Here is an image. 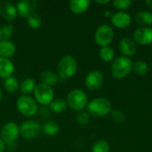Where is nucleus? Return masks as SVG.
Instances as JSON below:
<instances>
[{
	"label": "nucleus",
	"instance_id": "obj_28",
	"mask_svg": "<svg viewBox=\"0 0 152 152\" xmlns=\"http://www.w3.org/2000/svg\"><path fill=\"white\" fill-rule=\"evenodd\" d=\"M92 152H110V145L105 140L97 141L92 147Z\"/></svg>",
	"mask_w": 152,
	"mask_h": 152
},
{
	"label": "nucleus",
	"instance_id": "obj_11",
	"mask_svg": "<svg viewBox=\"0 0 152 152\" xmlns=\"http://www.w3.org/2000/svg\"><path fill=\"white\" fill-rule=\"evenodd\" d=\"M0 15L8 22H12L18 16L16 5L7 0L0 1Z\"/></svg>",
	"mask_w": 152,
	"mask_h": 152
},
{
	"label": "nucleus",
	"instance_id": "obj_27",
	"mask_svg": "<svg viewBox=\"0 0 152 152\" xmlns=\"http://www.w3.org/2000/svg\"><path fill=\"white\" fill-rule=\"evenodd\" d=\"M133 69L134 70V72L137 75L144 76L149 71V66H148L147 62H145L143 61H137L136 62L134 63Z\"/></svg>",
	"mask_w": 152,
	"mask_h": 152
},
{
	"label": "nucleus",
	"instance_id": "obj_34",
	"mask_svg": "<svg viewBox=\"0 0 152 152\" xmlns=\"http://www.w3.org/2000/svg\"><path fill=\"white\" fill-rule=\"evenodd\" d=\"M145 4L152 11V0H147V1H145Z\"/></svg>",
	"mask_w": 152,
	"mask_h": 152
},
{
	"label": "nucleus",
	"instance_id": "obj_6",
	"mask_svg": "<svg viewBox=\"0 0 152 152\" xmlns=\"http://www.w3.org/2000/svg\"><path fill=\"white\" fill-rule=\"evenodd\" d=\"M33 94L36 102L44 106H49L54 99V91L53 87L42 83L37 85Z\"/></svg>",
	"mask_w": 152,
	"mask_h": 152
},
{
	"label": "nucleus",
	"instance_id": "obj_13",
	"mask_svg": "<svg viewBox=\"0 0 152 152\" xmlns=\"http://www.w3.org/2000/svg\"><path fill=\"white\" fill-rule=\"evenodd\" d=\"M119 50L124 54V56L128 57L134 55L136 53L137 45L134 39L130 37H125L119 43Z\"/></svg>",
	"mask_w": 152,
	"mask_h": 152
},
{
	"label": "nucleus",
	"instance_id": "obj_15",
	"mask_svg": "<svg viewBox=\"0 0 152 152\" xmlns=\"http://www.w3.org/2000/svg\"><path fill=\"white\" fill-rule=\"evenodd\" d=\"M111 22L115 27L118 28H125L131 24V17L126 12H119L112 15Z\"/></svg>",
	"mask_w": 152,
	"mask_h": 152
},
{
	"label": "nucleus",
	"instance_id": "obj_31",
	"mask_svg": "<svg viewBox=\"0 0 152 152\" xmlns=\"http://www.w3.org/2000/svg\"><path fill=\"white\" fill-rule=\"evenodd\" d=\"M132 1L130 0H115L113 2V5L118 10H126L128 9L132 5Z\"/></svg>",
	"mask_w": 152,
	"mask_h": 152
},
{
	"label": "nucleus",
	"instance_id": "obj_23",
	"mask_svg": "<svg viewBox=\"0 0 152 152\" xmlns=\"http://www.w3.org/2000/svg\"><path fill=\"white\" fill-rule=\"evenodd\" d=\"M68 107L67 102L66 100L62 99V98H56L53 99V101L50 103L49 108L53 112L55 113H62L66 110Z\"/></svg>",
	"mask_w": 152,
	"mask_h": 152
},
{
	"label": "nucleus",
	"instance_id": "obj_20",
	"mask_svg": "<svg viewBox=\"0 0 152 152\" xmlns=\"http://www.w3.org/2000/svg\"><path fill=\"white\" fill-rule=\"evenodd\" d=\"M135 21L142 28H148L152 25V13L148 11H141L136 13Z\"/></svg>",
	"mask_w": 152,
	"mask_h": 152
},
{
	"label": "nucleus",
	"instance_id": "obj_16",
	"mask_svg": "<svg viewBox=\"0 0 152 152\" xmlns=\"http://www.w3.org/2000/svg\"><path fill=\"white\" fill-rule=\"evenodd\" d=\"M16 46L11 40H0V57L10 59L14 55Z\"/></svg>",
	"mask_w": 152,
	"mask_h": 152
},
{
	"label": "nucleus",
	"instance_id": "obj_8",
	"mask_svg": "<svg viewBox=\"0 0 152 152\" xmlns=\"http://www.w3.org/2000/svg\"><path fill=\"white\" fill-rule=\"evenodd\" d=\"M20 135L26 140L37 137L42 132V126L35 120H27L20 126Z\"/></svg>",
	"mask_w": 152,
	"mask_h": 152
},
{
	"label": "nucleus",
	"instance_id": "obj_4",
	"mask_svg": "<svg viewBox=\"0 0 152 152\" xmlns=\"http://www.w3.org/2000/svg\"><path fill=\"white\" fill-rule=\"evenodd\" d=\"M66 102L68 107H69L71 110L76 111H82L88 104V98L83 90L73 89L69 92Z\"/></svg>",
	"mask_w": 152,
	"mask_h": 152
},
{
	"label": "nucleus",
	"instance_id": "obj_36",
	"mask_svg": "<svg viewBox=\"0 0 152 152\" xmlns=\"http://www.w3.org/2000/svg\"><path fill=\"white\" fill-rule=\"evenodd\" d=\"M2 97H3V93H2V90H1V88H0V102H1V100H2Z\"/></svg>",
	"mask_w": 152,
	"mask_h": 152
},
{
	"label": "nucleus",
	"instance_id": "obj_24",
	"mask_svg": "<svg viewBox=\"0 0 152 152\" xmlns=\"http://www.w3.org/2000/svg\"><path fill=\"white\" fill-rule=\"evenodd\" d=\"M4 90L8 94H14L20 88V83L14 77L11 76L4 79Z\"/></svg>",
	"mask_w": 152,
	"mask_h": 152
},
{
	"label": "nucleus",
	"instance_id": "obj_12",
	"mask_svg": "<svg viewBox=\"0 0 152 152\" xmlns=\"http://www.w3.org/2000/svg\"><path fill=\"white\" fill-rule=\"evenodd\" d=\"M134 41L142 45H151L152 43V28H139L134 33Z\"/></svg>",
	"mask_w": 152,
	"mask_h": 152
},
{
	"label": "nucleus",
	"instance_id": "obj_9",
	"mask_svg": "<svg viewBox=\"0 0 152 152\" xmlns=\"http://www.w3.org/2000/svg\"><path fill=\"white\" fill-rule=\"evenodd\" d=\"M20 136V127L14 122L6 123L1 129L0 138L5 144L13 143Z\"/></svg>",
	"mask_w": 152,
	"mask_h": 152
},
{
	"label": "nucleus",
	"instance_id": "obj_7",
	"mask_svg": "<svg viewBox=\"0 0 152 152\" xmlns=\"http://www.w3.org/2000/svg\"><path fill=\"white\" fill-rule=\"evenodd\" d=\"M113 38H114V30L108 24L101 25L96 29L94 34V40L96 44L102 47L109 46V45L113 41Z\"/></svg>",
	"mask_w": 152,
	"mask_h": 152
},
{
	"label": "nucleus",
	"instance_id": "obj_3",
	"mask_svg": "<svg viewBox=\"0 0 152 152\" xmlns=\"http://www.w3.org/2000/svg\"><path fill=\"white\" fill-rule=\"evenodd\" d=\"M134 63L131 59L126 56H120L115 59L111 64V74L117 79L126 77L133 69Z\"/></svg>",
	"mask_w": 152,
	"mask_h": 152
},
{
	"label": "nucleus",
	"instance_id": "obj_1",
	"mask_svg": "<svg viewBox=\"0 0 152 152\" xmlns=\"http://www.w3.org/2000/svg\"><path fill=\"white\" fill-rule=\"evenodd\" d=\"M77 71V61L72 55L63 56L57 66V75L61 79H69Z\"/></svg>",
	"mask_w": 152,
	"mask_h": 152
},
{
	"label": "nucleus",
	"instance_id": "obj_25",
	"mask_svg": "<svg viewBox=\"0 0 152 152\" xmlns=\"http://www.w3.org/2000/svg\"><path fill=\"white\" fill-rule=\"evenodd\" d=\"M99 56L100 58L105 61V62H110L111 61L114 57H115V52L114 49L110 46H103L100 49L99 52Z\"/></svg>",
	"mask_w": 152,
	"mask_h": 152
},
{
	"label": "nucleus",
	"instance_id": "obj_32",
	"mask_svg": "<svg viewBox=\"0 0 152 152\" xmlns=\"http://www.w3.org/2000/svg\"><path fill=\"white\" fill-rule=\"evenodd\" d=\"M112 118L116 122H123L124 119H125V116H124V114L121 111L115 110V111L112 112Z\"/></svg>",
	"mask_w": 152,
	"mask_h": 152
},
{
	"label": "nucleus",
	"instance_id": "obj_17",
	"mask_svg": "<svg viewBox=\"0 0 152 152\" xmlns=\"http://www.w3.org/2000/svg\"><path fill=\"white\" fill-rule=\"evenodd\" d=\"M14 69V64L10 59L0 57V78L5 79L11 77Z\"/></svg>",
	"mask_w": 152,
	"mask_h": 152
},
{
	"label": "nucleus",
	"instance_id": "obj_29",
	"mask_svg": "<svg viewBox=\"0 0 152 152\" xmlns=\"http://www.w3.org/2000/svg\"><path fill=\"white\" fill-rule=\"evenodd\" d=\"M76 121L77 124L81 126H86L89 123L90 121V115L88 114L87 111H78V113L76 116Z\"/></svg>",
	"mask_w": 152,
	"mask_h": 152
},
{
	"label": "nucleus",
	"instance_id": "obj_18",
	"mask_svg": "<svg viewBox=\"0 0 152 152\" xmlns=\"http://www.w3.org/2000/svg\"><path fill=\"white\" fill-rule=\"evenodd\" d=\"M91 2L88 0H71L69 3L70 11L77 15L84 13L90 6Z\"/></svg>",
	"mask_w": 152,
	"mask_h": 152
},
{
	"label": "nucleus",
	"instance_id": "obj_26",
	"mask_svg": "<svg viewBox=\"0 0 152 152\" xmlns=\"http://www.w3.org/2000/svg\"><path fill=\"white\" fill-rule=\"evenodd\" d=\"M27 23L28 25L33 28V29H37L41 27L42 25V19L41 17L37 14V13H32L30 14L28 18H27Z\"/></svg>",
	"mask_w": 152,
	"mask_h": 152
},
{
	"label": "nucleus",
	"instance_id": "obj_5",
	"mask_svg": "<svg viewBox=\"0 0 152 152\" xmlns=\"http://www.w3.org/2000/svg\"><path fill=\"white\" fill-rule=\"evenodd\" d=\"M16 108L21 115L28 118L35 116L38 110V106L36 100L29 95L22 94L16 101Z\"/></svg>",
	"mask_w": 152,
	"mask_h": 152
},
{
	"label": "nucleus",
	"instance_id": "obj_10",
	"mask_svg": "<svg viewBox=\"0 0 152 152\" xmlns=\"http://www.w3.org/2000/svg\"><path fill=\"white\" fill-rule=\"evenodd\" d=\"M103 84V75L99 70H92L90 71L85 79V85L87 89L91 91L98 90L102 87Z\"/></svg>",
	"mask_w": 152,
	"mask_h": 152
},
{
	"label": "nucleus",
	"instance_id": "obj_22",
	"mask_svg": "<svg viewBox=\"0 0 152 152\" xmlns=\"http://www.w3.org/2000/svg\"><path fill=\"white\" fill-rule=\"evenodd\" d=\"M42 131H43V133L45 134H46L48 136H54V135H56L59 133L60 126L55 121L49 120V121H46L43 125Z\"/></svg>",
	"mask_w": 152,
	"mask_h": 152
},
{
	"label": "nucleus",
	"instance_id": "obj_35",
	"mask_svg": "<svg viewBox=\"0 0 152 152\" xmlns=\"http://www.w3.org/2000/svg\"><path fill=\"white\" fill-rule=\"evenodd\" d=\"M110 1V0H105V1H95L96 4H109Z\"/></svg>",
	"mask_w": 152,
	"mask_h": 152
},
{
	"label": "nucleus",
	"instance_id": "obj_19",
	"mask_svg": "<svg viewBox=\"0 0 152 152\" xmlns=\"http://www.w3.org/2000/svg\"><path fill=\"white\" fill-rule=\"evenodd\" d=\"M40 80L42 84L52 87L53 86H55L58 83L59 77L57 73L52 70H45L40 74Z\"/></svg>",
	"mask_w": 152,
	"mask_h": 152
},
{
	"label": "nucleus",
	"instance_id": "obj_30",
	"mask_svg": "<svg viewBox=\"0 0 152 152\" xmlns=\"http://www.w3.org/2000/svg\"><path fill=\"white\" fill-rule=\"evenodd\" d=\"M13 34V26L12 24H6L2 27V39L10 40Z\"/></svg>",
	"mask_w": 152,
	"mask_h": 152
},
{
	"label": "nucleus",
	"instance_id": "obj_2",
	"mask_svg": "<svg viewBox=\"0 0 152 152\" xmlns=\"http://www.w3.org/2000/svg\"><path fill=\"white\" fill-rule=\"evenodd\" d=\"M86 109L90 116L94 118H102L110 112L111 103L108 99L99 97L93 99L91 102H89L86 106Z\"/></svg>",
	"mask_w": 152,
	"mask_h": 152
},
{
	"label": "nucleus",
	"instance_id": "obj_21",
	"mask_svg": "<svg viewBox=\"0 0 152 152\" xmlns=\"http://www.w3.org/2000/svg\"><path fill=\"white\" fill-rule=\"evenodd\" d=\"M37 85L33 78L31 77H26L24 78L20 84V91L22 94V95H29L31 93L34 92Z\"/></svg>",
	"mask_w": 152,
	"mask_h": 152
},
{
	"label": "nucleus",
	"instance_id": "obj_33",
	"mask_svg": "<svg viewBox=\"0 0 152 152\" xmlns=\"http://www.w3.org/2000/svg\"><path fill=\"white\" fill-rule=\"evenodd\" d=\"M5 149H6V144L0 138V152H4Z\"/></svg>",
	"mask_w": 152,
	"mask_h": 152
},
{
	"label": "nucleus",
	"instance_id": "obj_14",
	"mask_svg": "<svg viewBox=\"0 0 152 152\" xmlns=\"http://www.w3.org/2000/svg\"><path fill=\"white\" fill-rule=\"evenodd\" d=\"M36 3L33 1H20L16 4V10L19 16L22 18H28L33 13L36 7Z\"/></svg>",
	"mask_w": 152,
	"mask_h": 152
},
{
	"label": "nucleus",
	"instance_id": "obj_37",
	"mask_svg": "<svg viewBox=\"0 0 152 152\" xmlns=\"http://www.w3.org/2000/svg\"><path fill=\"white\" fill-rule=\"evenodd\" d=\"M0 40H2V27H0Z\"/></svg>",
	"mask_w": 152,
	"mask_h": 152
}]
</instances>
